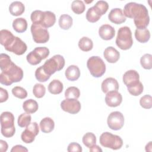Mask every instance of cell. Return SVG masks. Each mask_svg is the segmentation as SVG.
Returning a JSON list of instances; mask_svg holds the SVG:
<instances>
[{
	"mask_svg": "<svg viewBox=\"0 0 152 152\" xmlns=\"http://www.w3.org/2000/svg\"><path fill=\"white\" fill-rule=\"evenodd\" d=\"M125 17L133 18L138 29L146 28L150 22V17L147 8L142 4L136 2L127 3L124 8Z\"/></svg>",
	"mask_w": 152,
	"mask_h": 152,
	"instance_id": "1",
	"label": "cell"
},
{
	"mask_svg": "<svg viewBox=\"0 0 152 152\" xmlns=\"http://www.w3.org/2000/svg\"><path fill=\"white\" fill-rule=\"evenodd\" d=\"M23 69L12 62L8 68L1 71V73L0 74V83L3 85L8 86L13 83L20 81L23 79Z\"/></svg>",
	"mask_w": 152,
	"mask_h": 152,
	"instance_id": "2",
	"label": "cell"
},
{
	"mask_svg": "<svg viewBox=\"0 0 152 152\" xmlns=\"http://www.w3.org/2000/svg\"><path fill=\"white\" fill-rule=\"evenodd\" d=\"M1 134L6 138L12 137L15 132L14 116L10 112H4L1 115Z\"/></svg>",
	"mask_w": 152,
	"mask_h": 152,
	"instance_id": "3",
	"label": "cell"
},
{
	"mask_svg": "<svg viewBox=\"0 0 152 152\" xmlns=\"http://www.w3.org/2000/svg\"><path fill=\"white\" fill-rule=\"evenodd\" d=\"M116 44L122 50H128L132 47L133 40L129 27L124 26L119 28L116 39Z\"/></svg>",
	"mask_w": 152,
	"mask_h": 152,
	"instance_id": "4",
	"label": "cell"
},
{
	"mask_svg": "<svg viewBox=\"0 0 152 152\" xmlns=\"http://www.w3.org/2000/svg\"><path fill=\"white\" fill-rule=\"evenodd\" d=\"M87 66L92 76L96 78L102 77L106 71V65L102 59L97 56H93L88 58Z\"/></svg>",
	"mask_w": 152,
	"mask_h": 152,
	"instance_id": "5",
	"label": "cell"
},
{
	"mask_svg": "<svg viewBox=\"0 0 152 152\" xmlns=\"http://www.w3.org/2000/svg\"><path fill=\"white\" fill-rule=\"evenodd\" d=\"M99 141L103 147L112 150L120 149L123 145V141L119 136L109 132L102 133L100 136Z\"/></svg>",
	"mask_w": 152,
	"mask_h": 152,
	"instance_id": "6",
	"label": "cell"
},
{
	"mask_svg": "<svg viewBox=\"0 0 152 152\" xmlns=\"http://www.w3.org/2000/svg\"><path fill=\"white\" fill-rule=\"evenodd\" d=\"M65 65V59L61 55H55L51 58L46 61L43 68L45 72L51 75L56 71H61Z\"/></svg>",
	"mask_w": 152,
	"mask_h": 152,
	"instance_id": "7",
	"label": "cell"
},
{
	"mask_svg": "<svg viewBox=\"0 0 152 152\" xmlns=\"http://www.w3.org/2000/svg\"><path fill=\"white\" fill-rule=\"evenodd\" d=\"M49 55V50L46 47H37L31 51L26 56L27 62L32 65H36L39 64L42 59H46Z\"/></svg>",
	"mask_w": 152,
	"mask_h": 152,
	"instance_id": "8",
	"label": "cell"
},
{
	"mask_svg": "<svg viewBox=\"0 0 152 152\" xmlns=\"http://www.w3.org/2000/svg\"><path fill=\"white\" fill-rule=\"evenodd\" d=\"M31 33L33 40L37 43H45L49 39V33L47 28L41 25L32 24Z\"/></svg>",
	"mask_w": 152,
	"mask_h": 152,
	"instance_id": "9",
	"label": "cell"
},
{
	"mask_svg": "<svg viewBox=\"0 0 152 152\" xmlns=\"http://www.w3.org/2000/svg\"><path fill=\"white\" fill-rule=\"evenodd\" d=\"M107 125L112 130L118 131L121 129L124 125V116L119 111L111 112L107 119Z\"/></svg>",
	"mask_w": 152,
	"mask_h": 152,
	"instance_id": "10",
	"label": "cell"
},
{
	"mask_svg": "<svg viewBox=\"0 0 152 152\" xmlns=\"http://www.w3.org/2000/svg\"><path fill=\"white\" fill-rule=\"evenodd\" d=\"M39 133V127L37 122L30 123L26 126L25 130L21 133V138L22 141L27 144L34 141L35 137Z\"/></svg>",
	"mask_w": 152,
	"mask_h": 152,
	"instance_id": "11",
	"label": "cell"
},
{
	"mask_svg": "<svg viewBox=\"0 0 152 152\" xmlns=\"http://www.w3.org/2000/svg\"><path fill=\"white\" fill-rule=\"evenodd\" d=\"M61 109L71 114H76L81 109V106L80 102L75 99H66L61 103Z\"/></svg>",
	"mask_w": 152,
	"mask_h": 152,
	"instance_id": "12",
	"label": "cell"
},
{
	"mask_svg": "<svg viewBox=\"0 0 152 152\" xmlns=\"http://www.w3.org/2000/svg\"><path fill=\"white\" fill-rule=\"evenodd\" d=\"M5 49L7 51L12 52L17 55H21L26 52L27 47L20 38L15 36L13 42Z\"/></svg>",
	"mask_w": 152,
	"mask_h": 152,
	"instance_id": "13",
	"label": "cell"
},
{
	"mask_svg": "<svg viewBox=\"0 0 152 152\" xmlns=\"http://www.w3.org/2000/svg\"><path fill=\"white\" fill-rule=\"evenodd\" d=\"M122 102V96L118 91H111L106 93L105 102L108 106L117 107Z\"/></svg>",
	"mask_w": 152,
	"mask_h": 152,
	"instance_id": "14",
	"label": "cell"
},
{
	"mask_svg": "<svg viewBox=\"0 0 152 152\" xmlns=\"http://www.w3.org/2000/svg\"><path fill=\"white\" fill-rule=\"evenodd\" d=\"M122 79L126 87H129L136 84L140 81V75L137 71L131 69L124 73Z\"/></svg>",
	"mask_w": 152,
	"mask_h": 152,
	"instance_id": "15",
	"label": "cell"
},
{
	"mask_svg": "<svg viewBox=\"0 0 152 152\" xmlns=\"http://www.w3.org/2000/svg\"><path fill=\"white\" fill-rule=\"evenodd\" d=\"M108 18L112 23L116 24H122L126 20L122 10L119 8H113L108 15Z\"/></svg>",
	"mask_w": 152,
	"mask_h": 152,
	"instance_id": "16",
	"label": "cell"
},
{
	"mask_svg": "<svg viewBox=\"0 0 152 152\" xmlns=\"http://www.w3.org/2000/svg\"><path fill=\"white\" fill-rule=\"evenodd\" d=\"M101 88L102 91L106 94L111 91H118L119 89V84L115 78L109 77L103 81Z\"/></svg>",
	"mask_w": 152,
	"mask_h": 152,
	"instance_id": "17",
	"label": "cell"
},
{
	"mask_svg": "<svg viewBox=\"0 0 152 152\" xmlns=\"http://www.w3.org/2000/svg\"><path fill=\"white\" fill-rule=\"evenodd\" d=\"M99 34L101 39L105 40L112 39L115 34V28L109 24H103L99 29Z\"/></svg>",
	"mask_w": 152,
	"mask_h": 152,
	"instance_id": "18",
	"label": "cell"
},
{
	"mask_svg": "<svg viewBox=\"0 0 152 152\" xmlns=\"http://www.w3.org/2000/svg\"><path fill=\"white\" fill-rule=\"evenodd\" d=\"M103 56L108 62L115 63L119 60L120 53L115 48L109 46L104 49Z\"/></svg>",
	"mask_w": 152,
	"mask_h": 152,
	"instance_id": "19",
	"label": "cell"
},
{
	"mask_svg": "<svg viewBox=\"0 0 152 152\" xmlns=\"http://www.w3.org/2000/svg\"><path fill=\"white\" fill-rule=\"evenodd\" d=\"M56 22L55 14L49 11L43 12V17L40 22V25L42 27L48 28L54 25Z\"/></svg>",
	"mask_w": 152,
	"mask_h": 152,
	"instance_id": "20",
	"label": "cell"
},
{
	"mask_svg": "<svg viewBox=\"0 0 152 152\" xmlns=\"http://www.w3.org/2000/svg\"><path fill=\"white\" fill-rule=\"evenodd\" d=\"M15 37L10 31L6 29L1 30L0 31V43L6 48L13 42Z\"/></svg>",
	"mask_w": 152,
	"mask_h": 152,
	"instance_id": "21",
	"label": "cell"
},
{
	"mask_svg": "<svg viewBox=\"0 0 152 152\" xmlns=\"http://www.w3.org/2000/svg\"><path fill=\"white\" fill-rule=\"evenodd\" d=\"M65 75L66 79L69 81H76L80 76V71L77 66L71 65L69 66L65 70Z\"/></svg>",
	"mask_w": 152,
	"mask_h": 152,
	"instance_id": "22",
	"label": "cell"
},
{
	"mask_svg": "<svg viewBox=\"0 0 152 152\" xmlns=\"http://www.w3.org/2000/svg\"><path fill=\"white\" fill-rule=\"evenodd\" d=\"M25 11L24 5L20 1L12 2L9 7V11L12 15L19 16Z\"/></svg>",
	"mask_w": 152,
	"mask_h": 152,
	"instance_id": "23",
	"label": "cell"
},
{
	"mask_svg": "<svg viewBox=\"0 0 152 152\" xmlns=\"http://www.w3.org/2000/svg\"><path fill=\"white\" fill-rule=\"evenodd\" d=\"M55 127L53 120L49 118L46 117L42 119L40 122V128L42 132L44 133H49L52 132Z\"/></svg>",
	"mask_w": 152,
	"mask_h": 152,
	"instance_id": "24",
	"label": "cell"
},
{
	"mask_svg": "<svg viewBox=\"0 0 152 152\" xmlns=\"http://www.w3.org/2000/svg\"><path fill=\"white\" fill-rule=\"evenodd\" d=\"M135 37L140 43H146L150 38V31L147 28L144 29L137 28L135 31Z\"/></svg>",
	"mask_w": 152,
	"mask_h": 152,
	"instance_id": "25",
	"label": "cell"
},
{
	"mask_svg": "<svg viewBox=\"0 0 152 152\" xmlns=\"http://www.w3.org/2000/svg\"><path fill=\"white\" fill-rule=\"evenodd\" d=\"M12 27L17 33H23L27 28V22L24 18H15L12 22Z\"/></svg>",
	"mask_w": 152,
	"mask_h": 152,
	"instance_id": "26",
	"label": "cell"
},
{
	"mask_svg": "<svg viewBox=\"0 0 152 152\" xmlns=\"http://www.w3.org/2000/svg\"><path fill=\"white\" fill-rule=\"evenodd\" d=\"M64 88L63 84L58 80H52L48 86V91L52 94H59Z\"/></svg>",
	"mask_w": 152,
	"mask_h": 152,
	"instance_id": "27",
	"label": "cell"
},
{
	"mask_svg": "<svg viewBox=\"0 0 152 152\" xmlns=\"http://www.w3.org/2000/svg\"><path fill=\"white\" fill-rule=\"evenodd\" d=\"M38 103L33 99H28L23 103V108L27 113H34L38 110Z\"/></svg>",
	"mask_w": 152,
	"mask_h": 152,
	"instance_id": "28",
	"label": "cell"
},
{
	"mask_svg": "<svg viewBox=\"0 0 152 152\" xmlns=\"http://www.w3.org/2000/svg\"><path fill=\"white\" fill-rule=\"evenodd\" d=\"M72 18L68 14H62L59 19V26L64 30H68L72 25Z\"/></svg>",
	"mask_w": 152,
	"mask_h": 152,
	"instance_id": "29",
	"label": "cell"
},
{
	"mask_svg": "<svg viewBox=\"0 0 152 152\" xmlns=\"http://www.w3.org/2000/svg\"><path fill=\"white\" fill-rule=\"evenodd\" d=\"M79 48L84 52H88L93 49V41L87 37H83L78 42Z\"/></svg>",
	"mask_w": 152,
	"mask_h": 152,
	"instance_id": "30",
	"label": "cell"
},
{
	"mask_svg": "<svg viewBox=\"0 0 152 152\" xmlns=\"http://www.w3.org/2000/svg\"><path fill=\"white\" fill-rule=\"evenodd\" d=\"M101 17L100 14L94 7L88 8L86 12V19L90 23L97 22L99 20Z\"/></svg>",
	"mask_w": 152,
	"mask_h": 152,
	"instance_id": "31",
	"label": "cell"
},
{
	"mask_svg": "<svg viewBox=\"0 0 152 152\" xmlns=\"http://www.w3.org/2000/svg\"><path fill=\"white\" fill-rule=\"evenodd\" d=\"M83 142L84 145L90 148L96 143V137L92 132H87L83 137Z\"/></svg>",
	"mask_w": 152,
	"mask_h": 152,
	"instance_id": "32",
	"label": "cell"
},
{
	"mask_svg": "<svg viewBox=\"0 0 152 152\" xmlns=\"http://www.w3.org/2000/svg\"><path fill=\"white\" fill-rule=\"evenodd\" d=\"M127 90L131 95L137 96L140 95L143 92L144 87L142 83L139 81L136 84L127 87Z\"/></svg>",
	"mask_w": 152,
	"mask_h": 152,
	"instance_id": "33",
	"label": "cell"
},
{
	"mask_svg": "<svg viewBox=\"0 0 152 152\" xmlns=\"http://www.w3.org/2000/svg\"><path fill=\"white\" fill-rule=\"evenodd\" d=\"M80 96V90L74 86L68 87L65 91V97L66 99H78Z\"/></svg>",
	"mask_w": 152,
	"mask_h": 152,
	"instance_id": "34",
	"label": "cell"
},
{
	"mask_svg": "<svg viewBox=\"0 0 152 152\" xmlns=\"http://www.w3.org/2000/svg\"><path fill=\"white\" fill-rule=\"evenodd\" d=\"M71 9L76 14H81L84 12L86 6L82 1L75 0L71 4Z\"/></svg>",
	"mask_w": 152,
	"mask_h": 152,
	"instance_id": "35",
	"label": "cell"
},
{
	"mask_svg": "<svg viewBox=\"0 0 152 152\" xmlns=\"http://www.w3.org/2000/svg\"><path fill=\"white\" fill-rule=\"evenodd\" d=\"M31 121V117L29 113H21L18 118V125L20 127H26L29 125Z\"/></svg>",
	"mask_w": 152,
	"mask_h": 152,
	"instance_id": "36",
	"label": "cell"
},
{
	"mask_svg": "<svg viewBox=\"0 0 152 152\" xmlns=\"http://www.w3.org/2000/svg\"><path fill=\"white\" fill-rule=\"evenodd\" d=\"M142 67L145 69H151L152 68V55L149 53L144 54L140 59Z\"/></svg>",
	"mask_w": 152,
	"mask_h": 152,
	"instance_id": "37",
	"label": "cell"
},
{
	"mask_svg": "<svg viewBox=\"0 0 152 152\" xmlns=\"http://www.w3.org/2000/svg\"><path fill=\"white\" fill-rule=\"evenodd\" d=\"M35 77L37 80H38L40 82H46L48 81L50 77V75L47 74L45 71L43 70V66H40L38 68L36 69L35 71Z\"/></svg>",
	"mask_w": 152,
	"mask_h": 152,
	"instance_id": "38",
	"label": "cell"
},
{
	"mask_svg": "<svg viewBox=\"0 0 152 152\" xmlns=\"http://www.w3.org/2000/svg\"><path fill=\"white\" fill-rule=\"evenodd\" d=\"M33 93L36 97L42 98L45 96L46 93L45 87L42 84L37 83L33 87Z\"/></svg>",
	"mask_w": 152,
	"mask_h": 152,
	"instance_id": "39",
	"label": "cell"
},
{
	"mask_svg": "<svg viewBox=\"0 0 152 152\" xmlns=\"http://www.w3.org/2000/svg\"><path fill=\"white\" fill-rule=\"evenodd\" d=\"M96 10L99 12L100 15H104L107 11L109 8L108 3L104 1H99L93 6Z\"/></svg>",
	"mask_w": 152,
	"mask_h": 152,
	"instance_id": "40",
	"label": "cell"
},
{
	"mask_svg": "<svg viewBox=\"0 0 152 152\" xmlns=\"http://www.w3.org/2000/svg\"><path fill=\"white\" fill-rule=\"evenodd\" d=\"M12 61L10 57L5 53H1L0 55V68L1 71L6 69L11 65Z\"/></svg>",
	"mask_w": 152,
	"mask_h": 152,
	"instance_id": "41",
	"label": "cell"
},
{
	"mask_svg": "<svg viewBox=\"0 0 152 152\" xmlns=\"http://www.w3.org/2000/svg\"><path fill=\"white\" fill-rule=\"evenodd\" d=\"M12 93L15 97L20 99H25L27 96V91L24 88L20 86L14 87L12 89Z\"/></svg>",
	"mask_w": 152,
	"mask_h": 152,
	"instance_id": "42",
	"label": "cell"
},
{
	"mask_svg": "<svg viewBox=\"0 0 152 152\" xmlns=\"http://www.w3.org/2000/svg\"><path fill=\"white\" fill-rule=\"evenodd\" d=\"M141 106L144 109H149L152 107V98L150 95L146 94L141 97L140 100Z\"/></svg>",
	"mask_w": 152,
	"mask_h": 152,
	"instance_id": "43",
	"label": "cell"
},
{
	"mask_svg": "<svg viewBox=\"0 0 152 152\" xmlns=\"http://www.w3.org/2000/svg\"><path fill=\"white\" fill-rule=\"evenodd\" d=\"M67 151L68 152H72V151H77V152H81L82 148L81 146L77 142H71L70 143L67 148Z\"/></svg>",
	"mask_w": 152,
	"mask_h": 152,
	"instance_id": "44",
	"label": "cell"
},
{
	"mask_svg": "<svg viewBox=\"0 0 152 152\" xmlns=\"http://www.w3.org/2000/svg\"><path fill=\"white\" fill-rule=\"evenodd\" d=\"M8 99V93L7 90L1 87L0 88V102L3 103L6 102Z\"/></svg>",
	"mask_w": 152,
	"mask_h": 152,
	"instance_id": "45",
	"label": "cell"
},
{
	"mask_svg": "<svg viewBox=\"0 0 152 152\" xmlns=\"http://www.w3.org/2000/svg\"><path fill=\"white\" fill-rule=\"evenodd\" d=\"M11 152H18V151L27 152V151H28V149L26 147H25L21 145H16L12 148V149L11 150Z\"/></svg>",
	"mask_w": 152,
	"mask_h": 152,
	"instance_id": "46",
	"label": "cell"
},
{
	"mask_svg": "<svg viewBox=\"0 0 152 152\" xmlns=\"http://www.w3.org/2000/svg\"><path fill=\"white\" fill-rule=\"evenodd\" d=\"M0 144H1V148L0 150L1 152H5L8 149V144L5 141L2 140H0Z\"/></svg>",
	"mask_w": 152,
	"mask_h": 152,
	"instance_id": "47",
	"label": "cell"
},
{
	"mask_svg": "<svg viewBox=\"0 0 152 152\" xmlns=\"http://www.w3.org/2000/svg\"><path fill=\"white\" fill-rule=\"evenodd\" d=\"M90 148V151H93V152H97V151H102V150L101 148H100V147L97 145H94L92 147H91Z\"/></svg>",
	"mask_w": 152,
	"mask_h": 152,
	"instance_id": "48",
	"label": "cell"
},
{
	"mask_svg": "<svg viewBox=\"0 0 152 152\" xmlns=\"http://www.w3.org/2000/svg\"><path fill=\"white\" fill-rule=\"evenodd\" d=\"M151 142H152L151 141H150V142L146 145V146H145V148H146V147H148V148H150V151H151V147H152ZM148 148H147L145 151H148Z\"/></svg>",
	"mask_w": 152,
	"mask_h": 152,
	"instance_id": "49",
	"label": "cell"
}]
</instances>
